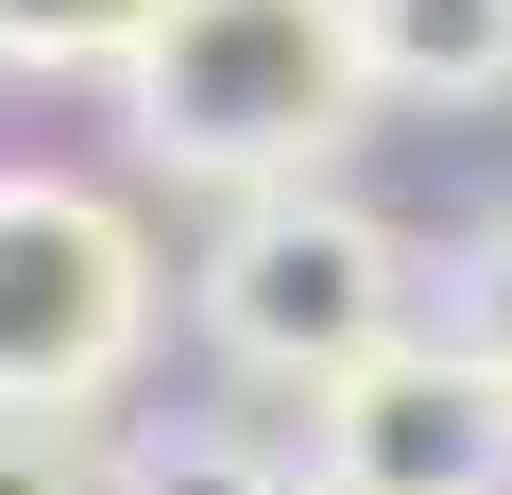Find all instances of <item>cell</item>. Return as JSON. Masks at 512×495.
<instances>
[{
    "label": "cell",
    "mask_w": 512,
    "mask_h": 495,
    "mask_svg": "<svg viewBox=\"0 0 512 495\" xmlns=\"http://www.w3.org/2000/svg\"><path fill=\"white\" fill-rule=\"evenodd\" d=\"M376 69H359V0H171L120 52V120L171 188H308L359 137Z\"/></svg>",
    "instance_id": "obj_1"
},
{
    "label": "cell",
    "mask_w": 512,
    "mask_h": 495,
    "mask_svg": "<svg viewBox=\"0 0 512 495\" xmlns=\"http://www.w3.org/2000/svg\"><path fill=\"white\" fill-rule=\"evenodd\" d=\"M205 342L239 376H274V393H325L342 359H376L410 325V257H393V222L359 188H239V222L205 239Z\"/></svg>",
    "instance_id": "obj_2"
},
{
    "label": "cell",
    "mask_w": 512,
    "mask_h": 495,
    "mask_svg": "<svg viewBox=\"0 0 512 495\" xmlns=\"http://www.w3.org/2000/svg\"><path fill=\"white\" fill-rule=\"evenodd\" d=\"M154 342V239L86 171H0V410H103Z\"/></svg>",
    "instance_id": "obj_3"
},
{
    "label": "cell",
    "mask_w": 512,
    "mask_h": 495,
    "mask_svg": "<svg viewBox=\"0 0 512 495\" xmlns=\"http://www.w3.org/2000/svg\"><path fill=\"white\" fill-rule=\"evenodd\" d=\"M308 461L325 495H512V376L461 342H376L308 393Z\"/></svg>",
    "instance_id": "obj_4"
},
{
    "label": "cell",
    "mask_w": 512,
    "mask_h": 495,
    "mask_svg": "<svg viewBox=\"0 0 512 495\" xmlns=\"http://www.w3.org/2000/svg\"><path fill=\"white\" fill-rule=\"evenodd\" d=\"M376 103H495L512 86V0H359Z\"/></svg>",
    "instance_id": "obj_5"
},
{
    "label": "cell",
    "mask_w": 512,
    "mask_h": 495,
    "mask_svg": "<svg viewBox=\"0 0 512 495\" xmlns=\"http://www.w3.org/2000/svg\"><path fill=\"white\" fill-rule=\"evenodd\" d=\"M154 18H171V0H0V69H52V86L103 69V86H120V52H137Z\"/></svg>",
    "instance_id": "obj_6"
},
{
    "label": "cell",
    "mask_w": 512,
    "mask_h": 495,
    "mask_svg": "<svg viewBox=\"0 0 512 495\" xmlns=\"http://www.w3.org/2000/svg\"><path fill=\"white\" fill-rule=\"evenodd\" d=\"M0 495H120V461L86 444V410H0Z\"/></svg>",
    "instance_id": "obj_7"
},
{
    "label": "cell",
    "mask_w": 512,
    "mask_h": 495,
    "mask_svg": "<svg viewBox=\"0 0 512 495\" xmlns=\"http://www.w3.org/2000/svg\"><path fill=\"white\" fill-rule=\"evenodd\" d=\"M120 495H325V461H256V444H154V461H120Z\"/></svg>",
    "instance_id": "obj_8"
},
{
    "label": "cell",
    "mask_w": 512,
    "mask_h": 495,
    "mask_svg": "<svg viewBox=\"0 0 512 495\" xmlns=\"http://www.w3.org/2000/svg\"><path fill=\"white\" fill-rule=\"evenodd\" d=\"M444 342H461V359H495V376H512V222H495V239H478V257H461V274H444Z\"/></svg>",
    "instance_id": "obj_9"
}]
</instances>
